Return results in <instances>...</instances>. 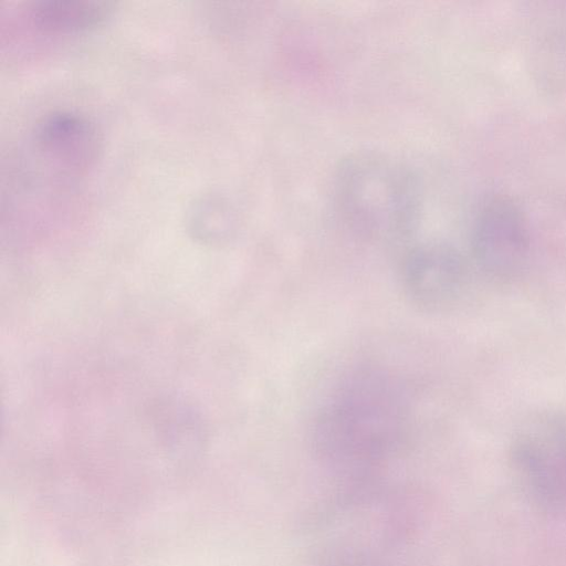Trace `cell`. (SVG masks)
Wrapping results in <instances>:
<instances>
[{"label":"cell","mask_w":566,"mask_h":566,"mask_svg":"<svg viewBox=\"0 0 566 566\" xmlns=\"http://www.w3.org/2000/svg\"><path fill=\"white\" fill-rule=\"evenodd\" d=\"M410 424V399L399 379L361 368L343 378L317 412L312 439L325 463L366 474L396 454Z\"/></svg>","instance_id":"obj_1"},{"label":"cell","mask_w":566,"mask_h":566,"mask_svg":"<svg viewBox=\"0 0 566 566\" xmlns=\"http://www.w3.org/2000/svg\"><path fill=\"white\" fill-rule=\"evenodd\" d=\"M417 172L391 155L360 150L342 159L333 181V199L343 224L357 238L377 244L406 240L422 208Z\"/></svg>","instance_id":"obj_2"},{"label":"cell","mask_w":566,"mask_h":566,"mask_svg":"<svg viewBox=\"0 0 566 566\" xmlns=\"http://www.w3.org/2000/svg\"><path fill=\"white\" fill-rule=\"evenodd\" d=\"M530 234L522 211L510 200L495 198L478 213L471 249L479 269L506 282L521 275L530 254Z\"/></svg>","instance_id":"obj_4"},{"label":"cell","mask_w":566,"mask_h":566,"mask_svg":"<svg viewBox=\"0 0 566 566\" xmlns=\"http://www.w3.org/2000/svg\"><path fill=\"white\" fill-rule=\"evenodd\" d=\"M463 259L443 243H426L410 250L402 266V283L413 303L439 308L462 291L465 279Z\"/></svg>","instance_id":"obj_6"},{"label":"cell","mask_w":566,"mask_h":566,"mask_svg":"<svg viewBox=\"0 0 566 566\" xmlns=\"http://www.w3.org/2000/svg\"><path fill=\"white\" fill-rule=\"evenodd\" d=\"M114 11V3L97 0H40L29 3L27 15L36 31L70 34L94 29Z\"/></svg>","instance_id":"obj_7"},{"label":"cell","mask_w":566,"mask_h":566,"mask_svg":"<svg viewBox=\"0 0 566 566\" xmlns=\"http://www.w3.org/2000/svg\"><path fill=\"white\" fill-rule=\"evenodd\" d=\"M513 469L534 500L548 507L566 505V415H531L511 443Z\"/></svg>","instance_id":"obj_3"},{"label":"cell","mask_w":566,"mask_h":566,"mask_svg":"<svg viewBox=\"0 0 566 566\" xmlns=\"http://www.w3.org/2000/svg\"><path fill=\"white\" fill-rule=\"evenodd\" d=\"M30 148L46 170L63 178H76L91 169L98 150L95 126L72 112L53 113L34 128Z\"/></svg>","instance_id":"obj_5"}]
</instances>
